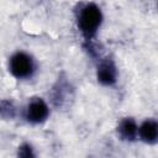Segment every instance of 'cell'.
<instances>
[{
  "label": "cell",
  "mask_w": 158,
  "mask_h": 158,
  "mask_svg": "<svg viewBox=\"0 0 158 158\" xmlns=\"http://www.w3.org/2000/svg\"><path fill=\"white\" fill-rule=\"evenodd\" d=\"M102 22V14L95 4L84 5L78 15V27L86 41H90Z\"/></svg>",
  "instance_id": "cell-1"
},
{
  "label": "cell",
  "mask_w": 158,
  "mask_h": 158,
  "mask_svg": "<svg viewBox=\"0 0 158 158\" xmlns=\"http://www.w3.org/2000/svg\"><path fill=\"white\" fill-rule=\"evenodd\" d=\"M9 69L14 77L22 79V78H28L32 75L35 70V64H33L32 58L28 54L23 52H17L10 58Z\"/></svg>",
  "instance_id": "cell-2"
},
{
  "label": "cell",
  "mask_w": 158,
  "mask_h": 158,
  "mask_svg": "<svg viewBox=\"0 0 158 158\" xmlns=\"http://www.w3.org/2000/svg\"><path fill=\"white\" fill-rule=\"evenodd\" d=\"M48 114H49V109L47 104L40 98H35L27 105L26 118L28 122L40 123V122H43L48 117Z\"/></svg>",
  "instance_id": "cell-3"
},
{
  "label": "cell",
  "mask_w": 158,
  "mask_h": 158,
  "mask_svg": "<svg viewBox=\"0 0 158 158\" xmlns=\"http://www.w3.org/2000/svg\"><path fill=\"white\" fill-rule=\"evenodd\" d=\"M98 80L102 84V85H112L116 83V78H117V70L115 64L111 60H105L102 62L99 68H98Z\"/></svg>",
  "instance_id": "cell-4"
},
{
  "label": "cell",
  "mask_w": 158,
  "mask_h": 158,
  "mask_svg": "<svg viewBox=\"0 0 158 158\" xmlns=\"http://www.w3.org/2000/svg\"><path fill=\"white\" fill-rule=\"evenodd\" d=\"M137 135H139L141 139L146 143L153 144L158 138V123L154 120H146L138 128Z\"/></svg>",
  "instance_id": "cell-5"
},
{
  "label": "cell",
  "mask_w": 158,
  "mask_h": 158,
  "mask_svg": "<svg viewBox=\"0 0 158 158\" xmlns=\"http://www.w3.org/2000/svg\"><path fill=\"white\" fill-rule=\"evenodd\" d=\"M137 131H138V127L135 120L131 117L123 118L117 127V133L122 139H126V141H133L137 137Z\"/></svg>",
  "instance_id": "cell-6"
},
{
  "label": "cell",
  "mask_w": 158,
  "mask_h": 158,
  "mask_svg": "<svg viewBox=\"0 0 158 158\" xmlns=\"http://www.w3.org/2000/svg\"><path fill=\"white\" fill-rule=\"evenodd\" d=\"M16 114L15 106L10 100H0V116L4 118H14Z\"/></svg>",
  "instance_id": "cell-7"
},
{
  "label": "cell",
  "mask_w": 158,
  "mask_h": 158,
  "mask_svg": "<svg viewBox=\"0 0 158 158\" xmlns=\"http://www.w3.org/2000/svg\"><path fill=\"white\" fill-rule=\"evenodd\" d=\"M17 158H36L33 148L28 143H23L17 149Z\"/></svg>",
  "instance_id": "cell-8"
}]
</instances>
